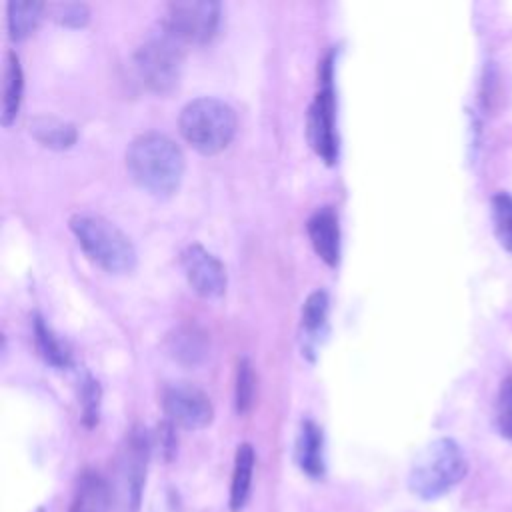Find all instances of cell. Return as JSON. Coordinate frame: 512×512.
Returning <instances> with one entry per match:
<instances>
[{"label": "cell", "instance_id": "obj_1", "mask_svg": "<svg viewBox=\"0 0 512 512\" xmlns=\"http://www.w3.org/2000/svg\"><path fill=\"white\" fill-rule=\"evenodd\" d=\"M132 180L152 196H172L184 176L186 160L180 146L166 134L150 130L138 134L126 150Z\"/></svg>", "mask_w": 512, "mask_h": 512}, {"label": "cell", "instance_id": "obj_2", "mask_svg": "<svg viewBox=\"0 0 512 512\" xmlns=\"http://www.w3.org/2000/svg\"><path fill=\"white\" fill-rule=\"evenodd\" d=\"M70 230L86 256L110 274H124L136 266V248L112 220L94 212L70 216Z\"/></svg>", "mask_w": 512, "mask_h": 512}, {"label": "cell", "instance_id": "obj_3", "mask_svg": "<svg viewBox=\"0 0 512 512\" xmlns=\"http://www.w3.org/2000/svg\"><path fill=\"white\" fill-rule=\"evenodd\" d=\"M468 472V460L452 438H436L426 444L412 462L408 488L420 500H436L450 492Z\"/></svg>", "mask_w": 512, "mask_h": 512}, {"label": "cell", "instance_id": "obj_4", "mask_svg": "<svg viewBox=\"0 0 512 512\" xmlns=\"http://www.w3.org/2000/svg\"><path fill=\"white\" fill-rule=\"evenodd\" d=\"M234 108L214 96H200L184 104L178 116L182 138L200 154L222 152L236 134Z\"/></svg>", "mask_w": 512, "mask_h": 512}, {"label": "cell", "instance_id": "obj_5", "mask_svg": "<svg viewBox=\"0 0 512 512\" xmlns=\"http://www.w3.org/2000/svg\"><path fill=\"white\" fill-rule=\"evenodd\" d=\"M150 436L144 428H132L114 462L110 492L116 512H138L150 458Z\"/></svg>", "mask_w": 512, "mask_h": 512}, {"label": "cell", "instance_id": "obj_6", "mask_svg": "<svg viewBox=\"0 0 512 512\" xmlns=\"http://www.w3.org/2000/svg\"><path fill=\"white\" fill-rule=\"evenodd\" d=\"M184 64V44L166 28L150 34L134 54L140 80L156 94H170L178 88Z\"/></svg>", "mask_w": 512, "mask_h": 512}, {"label": "cell", "instance_id": "obj_7", "mask_svg": "<svg viewBox=\"0 0 512 512\" xmlns=\"http://www.w3.org/2000/svg\"><path fill=\"white\" fill-rule=\"evenodd\" d=\"M220 26V4L212 0H182L166 6L162 28L182 44H206Z\"/></svg>", "mask_w": 512, "mask_h": 512}, {"label": "cell", "instance_id": "obj_8", "mask_svg": "<svg viewBox=\"0 0 512 512\" xmlns=\"http://www.w3.org/2000/svg\"><path fill=\"white\" fill-rule=\"evenodd\" d=\"M162 410L168 422L186 430L206 428L214 418L208 394L190 382L168 384L162 390Z\"/></svg>", "mask_w": 512, "mask_h": 512}, {"label": "cell", "instance_id": "obj_9", "mask_svg": "<svg viewBox=\"0 0 512 512\" xmlns=\"http://www.w3.org/2000/svg\"><path fill=\"white\" fill-rule=\"evenodd\" d=\"M330 60H326L324 88L316 94L308 108V140L324 162L332 164L338 156V138L334 130V90L330 86Z\"/></svg>", "mask_w": 512, "mask_h": 512}, {"label": "cell", "instance_id": "obj_10", "mask_svg": "<svg viewBox=\"0 0 512 512\" xmlns=\"http://www.w3.org/2000/svg\"><path fill=\"white\" fill-rule=\"evenodd\" d=\"M182 270L190 288L202 298H218L226 290L224 264L202 244L192 242L182 250Z\"/></svg>", "mask_w": 512, "mask_h": 512}, {"label": "cell", "instance_id": "obj_11", "mask_svg": "<svg viewBox=\"0 0 512 512\" xmlns=\"http://www.w3.org/2000/svg\"><path fill=\"white\" fill-rule=\"evenodd\" d=\"M306 230L316 254L328 264L336 266L340 260V226L332 206L318 208L306 222Z\"/></svg>", "mask_w": 512, "mask_h": 512}, {"label": "cell", "instance_id": "obj_12", "mask_svg": "<svg viewBox=\"0 0 512 512\" xmlns=\"http://www.w3.org/2000/svg\"><path fill=\"white\" fill-rule=\"evenodd\" d=\"M166 350L176 362L184 366H198L208 356L210 338L198 324H180L168 334Z\"/></svg>", "mask_w": 512, "mask_h": 512}, {"label": "cell", "instance_id": "obj_13", "mask_svg": "<svg viewBox=\"0 0 512 512\" xmlns=\"http://www.w3.org/2000/svg\"><path fill=\"white\" fill-rule=\"evenodd\" d=\"M296 462L310 478L324 474V436L314 420H304L296 436Z\"/></svg>", "mask_w": 512, "mask_h": 512}, {"label": "cell", "instance_id": "obj_14", "mask_svg": "<svg viewBox=\"0 0 512 512\" xmlns=\"http://www.w3.org/2000/svg\"><path fill=\"white\" fill-rule=\"evenodd\" d=\"M112 508L114 504L108 480L98 472L86 470L78 480L68 512H110Z\"/></svg>", "mask_w": 512, "mask_h": 512}, {"label": "cell", "instance_id": "obj_15", "mask_svg": "<svg viewBox=\"0 0 512 512\" xmlns=\"http://www.w3.org/2000/svg\"><path fill=\"white\" fill-rule=\"evenodd\" d=\"M254 448L244 442L236 448L234 456V470H232V484H230V510L242 512L248 504L250 490H252V474H254Z\"/></svg>", "mask_w": 512, "mask_h": 512}, {"label": "cell", "instance_id": "obj_16", "mask_svg": "<svg viewBox=\"0 0 512 512\" xmlns=\"http://www.w3.org/2000/svg\"><path fill=\"white\" fill-rule=\"evenodd\" d=\"M2 78V124L8 126L20 110L24 92V72L20 66V58L14 50H8L4 56Z\"/></svg>", "mask_w": 512, "mask_h": 512}, {"label": "cell", "instance_id": "obj_17", "mask_svg": "<svg viewBox=\"0 0 512 512\" xmlns=\"http://www.w3.org/2000/svg\"><path fill=\"white\" fill-rule=\"evenodd\" d=\"M30 134L46 148H54V150H64L70 148L76 138H78V130L72 122L54 118V116H36L30 122Z\"/></svg>", "mask_w": 512, "mask_h": 512}, {"label": "cell", "instance_id": "obj_18", "mask_svg": "<svg viewBox=\"0 0 512 512\" xmlns=\"http://www.w3.org/2000/svg\"><path fill=\"white\" fill-rule=\"evenodd\" d=\"M46 10L44 2L38 0H12L6 8V22H8V34L12 40H24L30 36L40 18Z\"/></svg>", "mask_w": 512, "mask_h": 512}, {"label": "cell", "instance_id": "obj_19", "mask_svg": "<svg viewBox=\"0 0 512 512\" xmlns=\"http://www.w3.org/2000/svg\"><path fill=\"white\" fill-rule=\"evenodd\" d=\"M490 212H492L494 234L500 246L512 252V194L504 190L496 192L490 200Z\"/></svg>", "mask_w": 512, "mask_h": 512}, {"label": "cell", "instance_id": "obj_20", "mask_svg": "<svg viewBox=\"0 0 512 512\" xmlns=\"http://www.w3.org/2000/svg\"><path fill=\"white\" fill-rule=\"evenodd\" d=\"M254 394H256L254 366L248 358H240L236 366V386H234V402H236L238 414H246L252 408Z\"/></svg>", "mask_w": 512, "mask_h": 512}, {"label": "cell", "instance_id": "obj_21", "mask_svg": "<svg viewBox=\"0 0 512 512\" xmlns=\"http://www.w3.org/2000/svg\"><path fill=\"white\" fill-rule=\"evenodd\" d=\"M34 338L40 354L46 358V362L54 366H66L70 362V356L66 348L60 344V340L52 334V330L44 324L40 316L34 318Z\"/></svg>", "mask_w": 512, "mask_h": 512}, {"label": "cell", "instance_id": "obj_22", "mask_svg": "<svg viewBox=\"0 0 512 512\" xmlns=\"http://www.w3.org/2000/svg\"><path fill=\"white\" fill-rule=\"evenodd\" d=\"M328 306L330 300L326 290H314L312 294H308L302 306V326L308 332H316L318 328H322L328 318Z\"/></svg>", "mask_w": 512, "mask_h": 512}, {"label": "cell", "instance_id": "obj_23", "mask_svg": "<svg viewBox=\"0 0 512 512\" xmlns=\"http://www.w3.org/2000/svg\"><path fill=\"white\" fill-rule=\"evenodd\" d=\"M496 428L502 438L512 440V374L500 382L496 396Z\"/></svg>", "mask_w": 512, "mask_h": 512}, {"label": "cell", "instance_id": "obj_24", "mask_svg": "<svg viewBox=\"0 0 512 512\" xmlns=\"http://www.w3.org/2000/svg\"><path fill=\"white\" fill-rule=\"evenodd\" d=\"M52 18L64 26L80 28L88 22L90 18V8L82 2H64V4H54L52 6Z\"/></svg>", "mask_w": 512, "mask_h": 512}, {"label": "cell", "instance_id": "obj_25", "mask_svg": "<svg viewBox=\"0 0 512 512\" xmlns=\"http://www.w3.org/2000/svg\"><path fill=\"white\" fill-rule=\"evenodd\" d=\"M500 94H502L500 70L494 66V62H490L484 70L482 88H480V100L484 110H494L500 104Z\"/></svg>", "mask_w": 512, "mask_h": 512}, {"label": "cell", "instance_id": "obj_26", "mask_svg": "<svg viewBox=\"0 0 512 512\" xmlns=\"http://www.w3.org/2000/svg\"><path fill=\"white\" fill-rule=\"evenodd\" d=\"M100 412V388L94 378H86L82 386V420L86 426H94L98 422Z\"/></svg>", "mask_w": 512, "mask_h": 512}]
</instances>
